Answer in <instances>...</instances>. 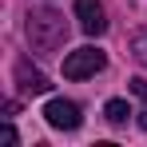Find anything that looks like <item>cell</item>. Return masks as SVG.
<instances>
[{
  "label": "cell",
  "instance_id": "1",
  "mask_svg": "<svg viewBox=\"0 0 147 147\" xmlns=\"http://www.w3.org/2000/svg\"><path fill=\"white\" fill-rule=\"evenodd\" d=\"M64 40H68V24L60 12L44 8V12L28 16V44L36 52H56V48H64Z\"/></svg>",
  "mask_w": 147,
  "mask_h": 147
},
{
  "label": "cell",
  "instance_id": "2",
  "mask_svg": "<svg viewBox=\"0 0 147 147\" xmlns=\"http://www.w3.org/2000/svg\"><path fill=\"white\" fill-rule=\"evenodd\" d=\"M103 64H107V56L99 48H76L64 60V80H88V76L103 72Z\"/></svg>",
  "mask_w": 147,
  "mask_h": 147
},
{
  "label": "cell",
  "instance_id": "3",
  "mask_svg": "<svg viewBox=\"0 0 147 147\" xmlns=\"http://www.w3.org/2000/svg\"><path fill=\"white\" fill-rule=\"evenodd\" d=\"M44 119H48L56 131H76L84 115H80V103H72V99H48Z\"/></svg>",
  "mask_w": 147,
  "mask_h": 147
},
{
  "label": "cell",
  "instance_id": "4",
  "mask_svg": "<svg viewBox=\"0 0 147 147\" xmlns=\"http://www.w3.org/2000/svg\"><path fill=\"white\" fill-rule=\"evenodd\" d=\"M76 20L88 36H103L107 32V16H103V4L99 0H76Z\"/></svg>",
  "mask_w": 147,
  "mask_h": 147
},
{
  "label": "cell",
  "instance_id": "5",
  "mask_svg": "<svg viewBox=\"0 0 147 147\" xmlns=\"http://www.w3.org/2000/svg\"><path fill=\"white\" fill-rule=\"evenodd\" d=\"M16 88H20L24 96H44L52 84H48V76L40 72V68H32L28 60H20V64H16Z\"/></svg>",
  "mask_w": 147,
  "mask_h": 147
},
{
  "label": "cell",
  "instance_id": "6",
  "mask_svg": "<svg viewBox=\"0 0 147 147\" xmlns=\"http://www.w3.org/2000/svg\"><path fill=\"white\" fill-rule=\"evenodd\" d=\"M103 115H107V123H111V127H123V123H127V115H131V107H127V99H107Z\"/></svg>",
  "mask_w": 147,
  "mask_h": 147
},
{
  "label": "cell",
  "instance_id": "7",
  "mask_svg": "<svg viewBox=\"0 0 147 147\" xmlns=\"http://www.w3.org/2000/svg\"><path fill=\"white\" fill-rule=\"evenodd\" d=\"M131 56L147 68V32H135V36H131Z\"/></svg>",
  "mask_w": 147,
  "mask_h": 147
},
{
  "label": "cell",
  "instance_id": "8",
  "mask_svg": "<svg viewBox=\"0 0 147 147\" xmlns=\"http://www.w3.org/2000/svg\"><path fill=\"white\" fill-rule=\"evenodd\" d=\"M127 84H131V92H135L139 99H147V80H139V76H135V80H127Z\"/></svg>",
  "mask_w": 147,
  "mask_h": 147
},
{
  "label": "cell",
  "instance_id": "9",
  "mask_svg": "<svg viewBox=\"0 0 147 147\" xmlns=\"http://www.w3.org/2000/svg\"><path fill=\"white\" fill-rule=\"evenodd\" d=\"M4 143H20V135H16V127H12V123H4Z\"/></svg>",
  "mask_w": 147,
  "mask_h": 147
},
{
  "label": "cell",
  "instance_id": "10",
  "mask_svg": "<svg viewBox=\"0 0 147 147\" xmlns=\"http://www.w3.org/2000/svg\"><path fill=\"white\" fill-rule=\"evenodd\" d=\"M139 127L147 131V99H143V111H139Z\"/></svg>",
  "mask_w": 147,
  "mask_h": 147
}]
</instances>
